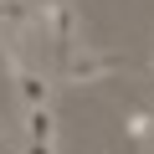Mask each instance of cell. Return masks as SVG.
Returning a JSON list of instances; mask_svg holds the SVG:
<instances>
[{
	"label": "cell",
	"mask_w": 154,
	"mask_h": 154,
	"mask_svg": "<svg viewBox=\"0 0 154 154\" xmlns=\"http://www.w3.org/2000/svg\"><path fill=\"white\" fill-rule=\"evenodd\" d=\"M36 31H46L57 46H67L77 31H82V16H77L72 0H36Z\"/></svg>",
	"instance_id": "6da1fadb"
},
{
	"label": "cell",
	"mask_w": 154,
	"mask_h": 154,
	"mask_svg": "<svg viewBox=\"0 0 154 154\" xmlns=\"http://www.w3.org/2000/svg\"><path fill=\"white\" fill-rule=\"evenodd\" d=\"M118 72V57H103V51H62V82L72 88H88L98 77Z\"/></svg>",
	"instance_id": "7a4b0ae2"
},
{
	"label": "cell",
	"mask_w": 154,
	"mask_h": 154,
	"mask_svg": "<svg viewBox=\"0 0 154 154\" xmlns=\"http://www.w3.org/2000/svg\"><path fill=\"white\" fill-rule=\"evenodd\" d=\"M16 98H21V108H51V77L26 67L16 77Z\"/></svg>",
	"instance_id": "3957f363"
},
{
	"label": "cell",
	"mask_w": 154,
	"mask_h": 154,
	"mask_svg": "<svg viewBox=\"0 0 154 154\" xmlns=\"http://www.w3.org/2000/svg\"><path fill=\"white\" fill-rule=\"evenodd\" d=\"M21 113H26V139L31 144H57L62 139V123H57L51 108H21Z\"/></svg>",
	"instance_id": "277c9868"
},
{
	"label": "cell",
	"mask_w": 154,
	"mask_h": 154,
	"mask_svg": "<svg viewBox=\"0 0 154 154\" xmlns=\"http://www.w3.org/2000/svg\"><path fill=\"white\" fill-rule=\"evenodd\" d=\"M36 26V0H0V31H26Z\"/></svg>",
	"instance_id": "5b68a950"
},
{
	"label": "cell",
	"mask_w": 154,
	"mask_h": 154,
	"mask_svg": "<svg viewBox=\"0 0 154 154\" xmlns=\"http://www.w3.org/2000/svg\"><path fill=\"white\" fill-rule=\"evenodd\" d=\"M123 134L134 144H154V108H128L123 113Z\"/></svg>",
	"instance_id": "8992f818"
},
{
	"label": "cell",
	"mask_w": 154,
	"mask_h": 154,
	"mask_svg": "<svg viewBox=\"0 0 154 154\" xmlns=\"http://www.w3.org/2000/svg\"><path fill=\"white\" fill-rule=\"evenodd\" d=\"M26 154H57V144H31L26 139Z\"/></svg>",
	"instance_id": "52a82bcc"
},
{
	"label": "cell",
	"mask_w": 154,
	"mask_h": 154,
	"mask_svg": "<svg viewBox=\"0 0 154 154\" xmlns=\"http://www.w3.org/2000/svg\"><path fill=\"white\" fill-rule=\"evenodd\" d=\"M5 134H11V128H5V113H0V144H5Z\"/></svg>",
	"instance_id": "ba28073f"
},
{
	"label": "cell",
	"mask_w": 154,
	"mask_h": 154,
	"mask_svg": "<svg viewBox=\"0 0 154 154\" xmlns=\"http://www.w3.org/2000/svg\"><path fill=\"white\" fill-rule=\"evenodd\" d=\"M144 77H149V82H154V57H149V67H144Z\"/></svg>",
	"instance_id": "9c48e42d"
}]
</instances>
